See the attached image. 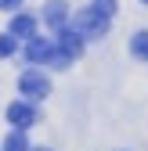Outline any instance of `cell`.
Returning <instances> with one entry per match:
<instances>
[{"label":"cell","mask_w":148,"mask_h":151,"mask_svg":"<svg viewBox=\"0 0 148 151\" xmlns=\"http://www.w3.org/2000/svg\"><path fill=\"white\" fill-rule=\"evenodd\" d=\"M0 151H29L25 129H11V133H7V140H4V147H0Z\"/></svg>","instance_id":"obj_8"},{"label":"cell","mask_w":148,"mask_h":151,"mask_svg":"<svg viewBox=\"0 0 148 151\" xmlns=\"http://www.w3.org/2000/svg\"><path fill=\"white\" fill-rule=\"evenodd\" d=\"M44 18H47V25L62 29V25H65V18H69V7H65V0H51V4L44 7Z\"/></svg>","instance_id":"obj_7"},{"label":"cell","mask_w":148,"mask_h":151,"mask_svg":"<svg viewBox=\"0 0 148 151\" xmlns=\"http://www.w3.org/2000/svg\"><path fill=\"white\" fill-rule=\"evenodd\" d=\"M15 47H18V40H15L11 32H4V36H0V58H11V54H15Z\"/></svg>","instance_id":"obj_10"},{"label":"cell","mask_w":148,"mask_h":151,"mask_svg":"<svg viewBox=\"0 0 148 151\" xmlns=\"http://www.w3.org/2000/svg\"><path fill=\"white\" fill-rule=\"evenodd\" d=\"M7 122H11L15 129H29V126L36 122L33 101H15V104H7Z\"/></svg>","instance_id":"obj_4"},{"label":"cell","mask_w":148,"mask_h":151,"mask_svg":"<svg viewBox=\"0 0 148 151\" xmlns=\"http://www.w3.org/2000/svg\"><path fill=\"white\" fill-rule=\"evenodd\" d=\"M54 47H58L69 61L83 58V36H80L76 29H65V25H62V29H58V40H54Z\"/></svg>","instance_id":"obj_3"},{"label":"cell","mask_w":148,"mask_h":151,"mask_svg":"<svg viewBox=\"0 0 148 151\" xmlns=\"http://www.w3.org/2000/svg\"><path fill=\"white\" fill-rule=\"evenodd\" d=\"M11 36H15V40H29V36L36 32V18L33 14H22V11H18L15 18H11V29H7Z\"/></svg>","instance_id":"obj_6"},{"label":"cell","mask_w":148,"mask_h":151,"mask_svg":"<svg viewBox=\"0 0 148 151\" xmlns=\"http://www.w3.org/2000/svg\"><path fill=\"white\" fill-rule=\"evenodd\" d=\"M22 7V0H0V11H18Z\"/></svg>","instance_id":"obj_12"},{"label":"cell","mask_w":148,"mask_h":151,"mask_svg":"<svg viewBox=\"0 0 148 151\" xmlns=\"http://www.w3.org/2000/svg\"><path fill=\"white\" fill-rule=\"evenodd\" d=\"M51 50H54V40H44V36H36V32L25 40V58H29V61H36V65H47Z\"/></svg>","instance_id":"obj_5"},{"label":"cell","mask_w":148,"mask_h":151,"mask_svg":"<svg viewBox=\"0 0 148 151\" xmlns=\"http://www.w3.org/2000/svg\"><path fill=\"white\" fill-rule=\"evenodd\" d=\"M90 7H94L101 18H112V14H116V0H94Z\"/></svg>","instance_id":"obj_11"},{"label":"cell","mask_w":148,"mask_h":151,"mask_svg":"<svg viewBox=\"0 0 148 151\" xmlns=\"http://www.w3.org/2000/svg\"><path fill=\"white\" fill-rule=\"evenodd\" d=\"M108 22H112V18H101L94 7H87V11H76V14H72V29H76L83 40L105 36V32H108Z\"/></svg>","instance_id":"obj_1"},{"label":"cell","mask_w":148,"mask_h":151,"mask_svg":"<svg viewBox=\"0 0 148 151\" xmlns=\"http://www.w3.org/2000/svg\"><path fill=\"white\" fill-rule=\"evenodd\" d=\"M36 151H51V147H36Z\"/></svg>","instance_id":"obj_13"},{"label":"cell","mask_w":148,"mask_h":151,"mask_svg":"<svg viewBox=\"0 0 148 151\" xmlns=\"http://www.w3.org/2000/svg\"><path fill=\"white\" fill-rule=\"evenodd\" d=\"M144 4H148V0H144Z\"/></svg>","instance_id":"obj_14"},{"label":"cell","mask_w":148,"mask_h":151,"mask_svg":"<svg viewBox=\"0 0 148 151\" xmlns=\"http://www.w3.org/2000/svg\"><path fill=\"white\" fill-rule=\"evenodd\" d=\"M18 90H22L25 101H44L51 93V79L40 72H22V79H18Z\"/></svg>","instance_id":"obj_2"},{"label":"cell","mask_w":148,"mask_h":151,"mask_svg":"<svg viewBox=\"0 0 148 151\" xmlns=\"http://www.w3.org/2000/svg\"><path fill=\"white\" fill-rule=\"evenodd\" d=\"M130 54L141 61H148V32H137L134 40H130Z\"/></svg>","instance_id":"obj_9"}]
</instances>
